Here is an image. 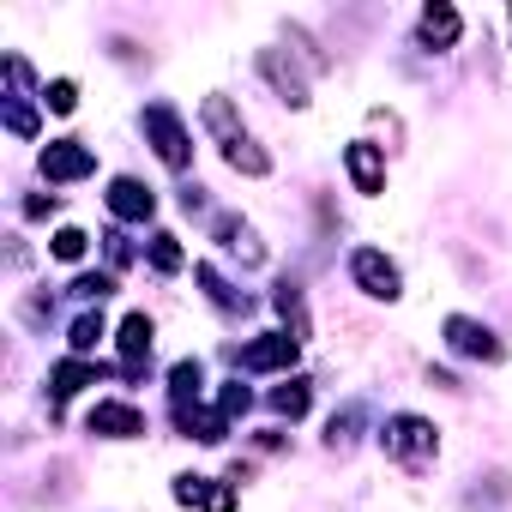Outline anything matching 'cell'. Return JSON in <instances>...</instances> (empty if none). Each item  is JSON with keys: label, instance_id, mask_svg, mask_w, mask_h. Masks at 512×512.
Returning <instances> with one entry per match:
<instances>
[{"label": "cell", "instance_id": "6da1fadb", "mask_svg": "<svg viewBox=\"0 0 512 512\" xmlns=\"http://www.w3.org/2000/svg\"><path fill=\"white\" fill-rule=\"evenodd\" d=\"M380 446H386V458H392V464H404V470H422V464L440 452V428H434L428 416H410V410H398V416H386V428H380Z\"/></svg>", "mask_w": 512, "mask_h": 512}, {"label": "cell", "instance_id": "7a4b0ae2", "mask_svg": "<svg viewBox=\"0 0 512 512\" xmlns=\"http://www.w3.org/2000/svg\"><path fill=\"white\" fill-rule=\"evenodd\" d=\"M145 139H151V151H157V163L163 169H187L193 163V139H187V127H181V109L175 103H145Z\"/></svg>", "mask_w": 512, "mask_h": 512}, {"label": "cell", "instance_id": "3957f363", "mask_svg": "<svg viewBox=\"0 0 512 512\" xmlns=\"http://www.w3.org/2000/svg\"><path fill=\"white\" fill-rule=\"evenodd\" d=\"M350 284H356L368 302H398V296H404V272H398L392 253H380V247H356V253H350Z\"/></svg>", "mask_w": 512, "mask_h": 512}, {"label": "cell", "instance_id": "277c9868", "mask_svg": "<svg viewBox=\"0 0 512 512\" xmlns=\"http://www.w3.org/2000/svg\"><path fill=\"white\" fill-rule=\"evenodd\" d=\"M440 338H446V350L452 356H464V362H506V344L482 326V320H470V314H446L440 320Z\"/></svg>", "mask_w": 512, "mask_h": 512}, {"label": "cell", "instance_id": "5b68a950", "mask_svg": "<svg viewBox=\"0 0 512 512\" xmlns=\"http://www.w3.org/2000/svg\"><path fill=\"white\" fill-rule=\"evenodd\" d=\"M296 356H302L296 332H260L253 344L235 350V368L241 374H284V368H296Z\"/></svg>", "mask_w": 512, "mask_h": 512}, {"label": "cell", "instance_id": "8992f818", "mask_svg": "<svg viewBox=\"0 0 512 512\" xmlns=\"http://www.w3.org/2000/svg\"><path fill=\"white\" fill-rule=\"evenodd\" d=\"M344 175H350V187H356L362 199H380V193H386V151L368 145V139H350V145H344Z\"/></svg>", "mask_w": 512, "mask_h": 512}, {"label": "cell", "instance_id": "52a82bcc", "mask_svg": "<svg viewBox=\"0 0 512 512\" xmlns=\"http://www.w3.org/2000/svg\"><path fill=\"white\" fill-rule=\"evenodd\" d=\"M253 67H260V79L278 91V103L308 109V79H302V67H296V61H284V49H260V55H253Z\"/></svg>", "mask_w": 512, "mask_h": 512}, {"label": "cell", "instance_id": "ba28073f", "mask_svg": "<svg viewBox=\"0 0 512 512\" xmlns=\"http://www.w3.org/2000/svg\"><path fill=\"white\" fill-rule=\"evenodd\" d=\"M43 175L49 181H85V175H97V151L85 139H49L43 145Z\"/></svg>", "mask_w": 512, "mask_h": 512}, {"label": "cell", "instance_id": "9c48e42d", "mask_svg": "<svg viewBox=\"0 0 512 512\" xmlns=\"http://www.w3.org/2000/svg\"><path fill=\"white\" fill-rule=\"evenodd\" d=\"M103 205H109V217H121V223H151V217H157V193H151L139 175H115L109 193H103Z\"/></svg>", "mask_w": 512, "mask_h": 512}, {"label": "cell", "instance_id": "30bf717a", "mask_svg": "<svg viewBox=\"0 0 512 512\" xmlns=\"http://www.w3.org/2000/svg\"><path fill=\"white\" fill-rule=\"evenodd\" d=\"M85 428L103 434V440H139L145 434V410L139 404H121V398H103V404H91Z\"/></svg>", "mask_w": 512, "mask_h": 512}, {"label": "cell", "instance_id": "8fae6325", "mask_svg": "<svg viewBox=\"0 0 512 512\" xmlns=\"http://www.w3.org/2000/svg\"><path fill=\"white\" fill-rule=\"evenodd\" d=\"M175 500L193 506V512H235V482H217V476H175Z\"/></svg>", "mask_w": 512, "mask_h": 512}, {"label": "cell", "instance_id": "7c38bea8", "mask_svg": "<svg viewBox=\"0 0 512 512\" xmlns=\"http://www.w3.org/2000/svg\"><path fill=\"white\" fill-rule=\"evenodd\" d=\"M416 37H422V49H428V55H440V49H452V43L464 37V13H458V7H446V0H428L422 19H416Z\"/></svg>", "mask_w": 512, "mask_h": 512}, {"label": "cell", "instance_id": "4fadbf2b", "mask_svg": "<svg viewBox=\"0 0 512 512\" xmlns=\"http://www.w3.org/2000/svg\"><path fill=\"white\" fill-rule=\"evenodd\" d=\"M211 241H217L223 253H241L247 266H260V260H266V247L253 241V229H247L235 211H217V217H211Z\"/></svg>", "mask_w": 512, "mask_h": 512}, {"label": "cell", "instance_id": "5bb4252c", "mask_svg": "<svg viewBox=\"0 0 512 512\" xmlns=\"http://www.w3.org/2000/svg\"><path fill=\"white\" fill-rule=\"evenodd\" d=\"M97 374H103V368H97V362H85V356H67V362H55V368H49V404L61 410L73 392L97 386Z\"/></svg>", "mask_w": 512, "mask_h": 512}, {"label": "cell", "instance_id": "9a60e30c", "mask_svg": "<svg viewBox=\"0 0 512 512\" xmlns=\"http://www.w3.org/2000/svg\"><path fill=\"white\" fill-rule=\"evenodd\" d=\"M115 338H121V356H127V374H139V368L151 362V338H157V326H151L145 314H127Z\"/></svg>", "mask_w": 512, "mask_h": 512}, {"label": "cell", "instance_id": "2e32d148", "mask_svg": "<svg viewBox=\"0 0 512 512\" xmlns=\"http://www.w3.org/2000/svg\"><path fill=\"white\" fill-rule=\"evenodd\" d=\"M193 284H199V290H205V302H211V308H223V314H241V308H247V296H241L235 284H223V272H217L211 260H199V266H193Z\"/></svg>", "mask_w": 512, "mask_h": 512}, {"label": "cell", "instance_id": "e0dca14e", "mask_svg": "<svg viewBox=\"0 0 512 512\" xmlns=\"http://www.w3.org/2000/svg\"><path fill=\"white\" fill-rule=\"evenodd\" d=\"M181 416V428H187V440H199V446H223V434H229V416L223 410H175Z\"/></svg>", "mask_w": 512, "mask_h": 512}, {"label": "cell", "instance_id": "ac0fdd59", "mask_svg": "<svg viewBox=\"0 0 512 512\" xmlns=\"http://www.w3.org/2000/svg\"><path fill=\"white\" fill-rule=\"evenodd\" d=\"M223 163H229L235 175H253V181H260V175H272V151H260V145L247 139V133H241L235 145H223Z\"/></svg>", "mask_w": 512, "mask_h": 512}, {"label": "cell", "instance_id": "d6986e66", "mask_svg": "<svg viewBox=\"0 0 512 512\" xmlns=\"http://www.w3.org/2000/svg\"><path fill=\"white\" fill-rule=\"evenodd\" d=\"M199 386H205V368H199L193 356H181V362L169 368V398H175V410H193V404H199Z\"/></svg>", "mask_w": 512, "mask_h": 512}, {"label": "cell", "instance_id": "ffe728a7", "mask_svg": "<svg viewBox=\"0 0 512 512\" xmlns=\"http://www.w3.org/2000/svg\"><path fill=\"white\" fill-rule=\"evenodd\" d=\"M199 115H205V127H211L223 145H235V139H241V121H235V103H229V97H205V109H199Z\"/></svg>", "mask_w": 512, "mask_h": 512}, {"label": "cell", "instance_id": "44dd1931", "mask_svg": "<svg viewBox=\"0 0 512 512\" xmlns=\"http://www.w3.org/2000/svg\"><path fill=\"white\" fill-rule=\"evenodd\" d=\"M103 338H109V326H103V314H91V308H85V314L67 326V344H73V356H91Z\"/></svg>", "mask_w": 512, "mask_h": 512}, {"label": "cell", "instance_id": "7402d4cb", "mask_svg": "<svg viewBox=\"0 0 512 512\" xmlns=\"http://www.w3.org/2000/svg\"><path fill=\"white\" fill-rule=\"evenodd\" d=\"M308 404H314V386H308V380H290V386H278V392H272V410H278V416H290V422H296V416H308Z\"/></svg>", "mask_w": 512, "mask_h": 512}, {"label": "cell", "instance_id": "603a6c76", "mask_svg": "<svg viewBox=\"0 0 512 512\" xmlns=\"http://www.w3.org/2000/svg\"><path fill=\"white\" fill-rule=\"evenodd\" d=\"M151 272H157V278H175V272H181V241H175L169 229L151 235Z\"/></svg>", "mask_w": 512, "mask_h": 512}, {"label": "cell", "instance_id": "cb8c5ba5", "mask_svg": "<svg viewBox=\"0 0 512 512\" xmlns=\"http://www.w3.org/2000/svg\"><path fill=\"white\" fill-rule=\"evenodd\" d=\"M272 302H278V314L290 320V332H296V338H308V308H302V290H296L290 278L278 284V296H272Z\"/></svg>", "mask_w": 512, "mask_h": 512}, {"label": "cell", "instance_id": "d4e9b609", "mask_svg": "<svg viewBox=\"0 0 512 512\" xmlns=\"http://www.w3.org/2000/svg\"><path fill=\"white\" fill-rule=\"evenodd\" d=\"M356 428H362V404H344V410L326 422V446H332V452H344V446L356 440Z\"/></svg>", "mask_w": 512, "mask_h": 512}, {"label": "cell", "instance_id": "484cf974", "mask_svg": "<svg viewBox=\"0 0 512 512\" xmlns=\"http://www.w3.org/2000/svg\"><path fill=\"white\" fill-rule=\"evenodd\" d=\"M85 247H91V235H85V229H73V223L49 235V253H55V260H67V266H79V260H85Z\"/></svg>", "mask_w": 512, "mask_h": 512}, {"label": "cell", "instance_id": "4316f807", "mask_svg": "<svg viewBox=\"0 0 512 512\" xmlns=\"http://www.w3.org/2000/svg\"><path fill=\"white\" fill-rule=\"evenodd\" d=\"M43 109L73 115V109H79V79H49V85H43Z\"/></svg>", "mask_w": 512, "mask_h": 512}, {"label": "cell", "instance_id": "83f0119b", "mask_svg": "<svg viewBox=\"0 0 512 512\" xmlns=\"http://www.w3.org/2000/svg\"><path fill=\"white\" fill-rule=\"evenodd\" d=\"M7 133L13 139H37V109L25 97H7Z\"/></svg>", "mask_w": 512, "mask_h": 512}, {"label": "cell", "instance_id": "f1b7e54d", "mask_svg": "<svg viewBox=\"0 0 512 512\" xmlns=\"http://www.w3.org/2000/svg\"><path fill=\"white\" fill-rule=\"evenodd\" d=\"M73 296L103 302V296H115V278H109V272H85V278H73Z\"/></svg>", "mask_w": 512, "mask_h": 512}, {"label": "cell", "instance_id": "f546056e", "mask_svg": "<svg viewBox=\"0 0 512 512\" xmlns=\"http://www.w3.org/2000/svg\"><path fill=\"white\" fill-rule=\"evenodd\" d=\"M247 404H253V392H247V386H241V380H235V386H223V392H217V410H223V416H247Z\"/></svg>", "mask_w": 512, "mask_h": 512}, {"label": "cell", "instance_id": "4dcf8cb0", "mask_svg": "<svg viewBox=\"0 0 512 512\" xmlns=\"http://www.w3.org/2000/svg\"><path fill=\"white\" fill-rule=\"evenodd\" d=\"M55 211H61V199H55V193H49V199H43V193H37V199H25V217H31V223H43V217H55Z\"/></svg>", "mask_w": 512, "mask_h": 512}]
</instances>
